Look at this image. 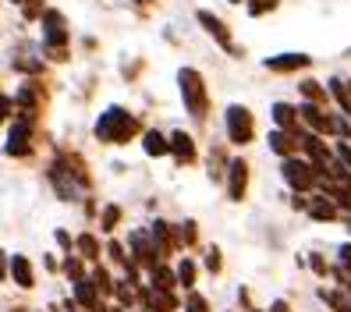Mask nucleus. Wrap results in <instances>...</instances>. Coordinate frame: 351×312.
I'll list each match as a JSON object with an SVG mask.
<instances>
[{"mask_svg": "<svg viewBox=\"0 0 351 312\" xmlns=\"http://www.w3.org/2000/svg\"><path fill=\"white\" fill-rule=\"evenodd\" d=\"M146 153L149 156H163V153H171V142L156 135V132H146Z\"/></svg>", "mask_w": 351, "mask_h": 312, "instance_id": "13", "label": "nucleus"}, {"mask_svg": "<svg viewBox=\"0 0 351 312\" xmlns=\"http://www.w3.org/2000/svg\"><path fill=\"white\" fill-rule=\"evenodd\" d=\"M171 153H174L178 160L189 163V160H195V145H192V139L184 135V132H174V135H171Z\"/></svg>", "mask_w": 351, "mask_h": 312, "instance_id": "11", "label": "nucleus"}, {"mask_svg": "<svg viewBox=\"0 0 351 312\" xmlns=\"http://www.w3.org/2000/svg\"><path fill=\"white\" fill-rule=\"evenodd\" d=\"M274 312H287V305L284 302H274Z\"/></svg>", "mask_w": 351, "mask_h": 312, "instance_id": "31", "label": "nucleus"}, {"mask_svg": "<svg viewBox=\"0 0 351 312\" xmlns=\"http://www.w3.org/2000/svg\"><path fill=\"white\" fill-rule=\"evenodd\" d=\"M295 117H298V110H295V107H287V103H274V121L280 124V128H291Z\"/></svg>", "mask_w": 351, "mask_h": 312, "instance_id": "14", "label": "nucleus"}, {"mask_svg": "<svg viewBox=\"0 0 351 312\" xmlns=\"http://www.w3.org/2000/svg\"><path fill=\"white\" fill-rule=\"evenodd\" d=\"M103 224L114 227V224H117V210H107V213H103Z\"/></svg>", "mask_w": 351, "mask_h": 312, "instance_id": "28", "label": "nucleus"}, {"mask_svg": "<svg viewBox=\"0 0 351 312\" xmlns=\"http://www.w3.org/2000/svg\"><path fill=\"white\" fill-rule=\"evenodd\" d=\"M11 274H14L18 287H29V284H32V266H29V259H25V256H14V263H11Z\"/></svg>", "mask_w": 351, "mask_h": 312, "instance_id": "12", "label": "nucleus"}, {"mask_svg": "<svg viewBox=\"0 0 351 312\" xmlns=\"http://www.w3.org/2000/svg\"><path fill=\"white\" fill-rule=\"evenodd\" d=\"M302 93L308 103H319L323 99V89H319V82H302Z\"/></svg>", "mask_w": 351, "mask_h": 312, "instance_id": "20", "label": "nucleus"}, {"mask_svg": "<svg viewBox=\"0 0 351 312\" xmlns=\"http://www.w3.org/2000/svg\"><path fill=\"white\" fill-rule=\"evenodd\" d=\"M146 298H149L153 312H171V309H174V298L167 295V291H160V287H156V291H149Z\"/></svg>", "mask_w": 351, "mask_h": 312, "instance_id": "15", "label": "nucleus"}, {"mask_svg": "<svg viewBox=\"0 0 351 312\" xmlns=\"http://www.w3.org/2000/svg\"><path fill=\"white\" fill-rule=\"evenodd\" d=\"M298 114L308 121V128H316V132H334V121L323 117V110L316 107V103H305V107H302Z\"/></svg>", "mask_w": 351, "mask_h": 312, "instance_id": "9", "label": "nucleus"}, {"mask_svg": "<svg viewBox=\"0 0 351 312\" xmlns=\"http://www.w3.org/2000/svg\"><path fill=\"white\" fill-rule=\"evenodd\" d=\"M330 93H334V99H337L341 107L351 114V93H348V86H344V82H337V78H334V82H330Z\"/></svg>", "mask_w": 351, "mask_h": 312, "instance_id": "16", "label": "nucleus"}, {"mask_svg": "<svg viewBox=\"0 0 351 312\" xmlns=\"http://www.w3.org/2000/svg\"><path fill=\"white\" fill-rule=\"evenodd\" d=\"M14 4H18V0H14Z\"/></svg>", "mask_w": 351, "mask_h": 312, "instance_id": "32", "label": "nucleus"}, {"mask_svg": "<svg viewBox=\"0 0 351 312\" xmlns=\"http://www.w3.org/2000/svg\"><path fill=\"white\" fill-rule=\"evenodd\" d=\"M178 82H181V99L189 107L192 117H202L206 114V86H202V75L192 71V68H181L178 71Z\"/></svg>", "mask_w": 351, "mask_h": 312, "instance_id": "2", "label": "nucleus"}, {"mask_svg": "<svg viewBox=\"0 0 351 312\" xmlns=\"http://www.w3.org/2000/svg\"><path fill=\"white\" fill-rule=\"evenodd\" d=\"M277 0H259V4H252V14H263V11H274Z\"/></svg>", "mask_w": 351, "mask_h": 312, "instance_id": "23", "label": "nucleus"}, {"mask_svg": "<svg viewBox=\"0 0 351 312\" xmlns=\"http://www.w3.org/2000/svg\"><path fill=\"white\" fill-rule=\"evenodd\" d=\"M270 71H298V68H308V57L305 53H280V57H270L266 60Z\"/></svg>", "mask_w": 351, "mask_h": 312, "instance_id": "6", "label": "nucleus"}, {"mask_svg": "<svg viewBox=\"0 0 351 312\" xmlns=\"http://www.w3.org/2000/svg\"><path fill=\"white\" fill-rule=\"evenodd\" d=\"M227 135L238 145H245L252 139V114L245 107H227Z\"/></svg>", "mask_w": 351, "mask_h": 312, "instance_id": "3", "label": "nucleus"}, {"mask_svg": "<svg viewBox=\"0 0 351 312\" xmlns=\"http://www.w3.org/2000/svg\"><path fill=\"white\" fill-rule=\"evenodd\" d=\"M270 149L280 153V156H287V153H291V139H287L284 132H274V135H270Z\"/></svg>", "mask_w": 351, "mask_h": 312, "instance_id": "18", "label": "nucleus"}, {"mask_svg": "<svg viewBox=\"0 0 351 312\" xmlns=\"http://www.w3.org/2000/svg\"><path fill=\"white\" fill-rule=\"evenodd\" d=\"M206 266H210V269H220V252H217V248L210 252V259H206Z\"/></svg>", "mask_w": 351, "mask_h": 312, "instance_id": "27", "label": "nucleus"}, {"mask_svg": "<svg viewBox=\"0 0 351 312\" xmlns=\"http://www.w3.org/2000/svg\"><path fill=\"white\" fill-rule=\"evenodd\" d=\"M78 245H82V252H89V256H96V241H93V238H82Z\"/></svg>", "mask_w": 351, "mask_h": 312, "instance_id": "26", "label": "nucleus"}, {"mask_svg": "<svg viewBox=\"0 0 351 312\" xmlns=\"http://www.w3.org/2000/svg\"><path fill=\"white\" fill-rule=\"evenodd\" d=\"M29 139H32L29 124H25V121H18L14 128H11V135H8V153H11V156H22V153H29Z\"/></svg>", "mask_w": 351, "mask_h": 312, "instance_id": "5", "label": "nucleus"}, {"mask_svg": "<svg viewBox=\"0 0 351 312\" xmlns=\"http://www.w3.org/2000/svg\"><path fill=\"white\" fill-rule=\"evenodd\" d=\"M43 25H47V43H64L68 32H64V18L57 11H47L43 14Z\"/></svg>", "mask_w": 351, "mask_h": 312, "instance_id": "10", "label": "nucleus"}, {"mask_svg": "<svg viewBox=\"0 0 351 312\" xmlns=\"http://www.w3.org/2000/svg\"><path fill=\"white\" fill-rule=\"evenodd\" d=\"M284 181L291 184V189L305 192V189L316 184V167H308V163H302V160H284Z\"/></svg>", "mask_w": 351, "mask_h": 312, "instance_id": "4", "label": "nucleus"}, {"mask_svg": "<svg viewBox=\"0 0 351 312\" xmlns=\"http://www.w3.org/2000/svg\"><path fill=\"white\" fill-rule=\"evenodd\" d=\"M135 117L128 114V110H121V107H110L107 114L99 117V124H96V135L103 139V142H128L132 135H135Z\"/></svg>", "mask_w": 351, "mask_h": 312, "instance_id": "1", "label": "nucleus"}, {"mask_svg": "<svg viewBox=\"0 0 351 312\" xmlns=\"http://www.w3.org/2000/svg\"><path fill=\"white\" fill-rule=\"evenodd\" d=\"M189 312H206V302H202L199 295H192V298H189Z\"/></svg>", "mask_w": 351, "mask_h": 312, "instance_id": "25", "label": "nucleus"}, {"mask_svg": "<svg viewBox=\"0 0 351 312\" xmlns=\"http://www.w3.org/2000/svg\"><path fill=\"white\" fill-rule=\"evenodd\" d=\"M199 22L206 25V32H210L220 47H231V36H227V29H223V22H220L217 14H210V11H199Z\"/></svg>", "mask_w": 351, "mask_h": 312, "instance_id": "7", "label": "nucleus"}, {"mask_svg": "<svg viewBox=\"0 0 351 312\" xmlns=\"http://www.w3.org/2000/svg\"><path fill=\"white\" fill-rule=\"evenodd\" d=\"M337 156L344 160V167L351 171V145H344V142H341V145H337Z\"/></svg>", "mask_w": 351, "mask_h": 312, "instance_id": "24", "label": "nucleus"}, {"mask_svg": "<svg viewBox=\"0 0 351 312\" xmlns=\"http://www.w3.org/2000/svg\"><path fill=\"white\" fill-rule=\"evenodd\" d=\"M4 117H8V99L0 96V121H4Z\"/></svg>", "mask_w": 351, "mask_h": 312, "instance_id": "29", "label": "nucleus"}, {"mask_svg": "<svg viewBox=\"0 0 351 312\" xmlns=\"http://www.w3.org/2000/svg\"><path fill=\"white\" fill-rule=\"evenodd\" d=\"M153 284H156L160 291H171V287H174V274H171V269H163V266H156V269H153Z\"/></svg>", "mask_w": 351, "mask_h": 312, "instance_id": "17", "label": "nucleus"}, {"mask_svg": "<svg viewBox=\"0 0 351 312\" xmlns=\"http://www.w3.org/2000/svg\"><path fill=\"white\" fill-rule=\"evenodd\" d=\"M4 274H8V266H4V252H0V280H4Z\"/></svg>", "mask_w": 351, "mask_h": 312, "instance_id": "30", "label": "nucleus"}, {"mask_svg": "<svg viewBox=\"0 0 351 312\" xmlns=\"http://www.w3.org/2000/svg\"><path fill=\"white\" fill-rule=\"evenodd\" d=\"M308 213H313L316 220H330V217H334V206H330V202H316V206H308Z\"/></svg>", "mask_w": 351, "mask_h": 312, "instance_id": "22", "label": "nucleus"}, {"mask_svg": "<svg viewBox=\"0 0 351 312\" xmlns=\"http://www.w3.org/2000/svg\"><path fill=\"white\" fill-rule=\"evenodd\" d=\"M178 280H181V284H184V287H189V284H192V280H195V266H192V263H189V259H184V263H181V266H178Z\"/></svg>", "mask_w": 351, "mask_h": 312, "instance_id": "21", "label": "nucleus"}, {"mask_svg": "<svg viewBox=\"0 0 351 312\" xmlns=\"http://www.w3.org/2000/svg\"><path fill=\"white\" fill-rule=\"evenodd\" d=\"M75 298H78L82 305H93V302H96V295H93V284H89V280H78V284H75Z\"/></svg>", "mask_w": 351, "mask_h": 312, "instance_id": "19", "label": "nucleus"}, {"mask_svg": "<svg viewBox=\"0 0 351 312\" xmlns=\"http://www.w3.org/2000/svg\"><path fill=\"white\" fill-rule=\"evenodd\" d=\"M245 184H249V167H245L241 160H234V163H231V184H227L231 199H241V195H245Z\"/></svg>", "mask_w": 351, "mask_h": 312, "instance_id": "8", "label": "nucleus"}]
</instances>
